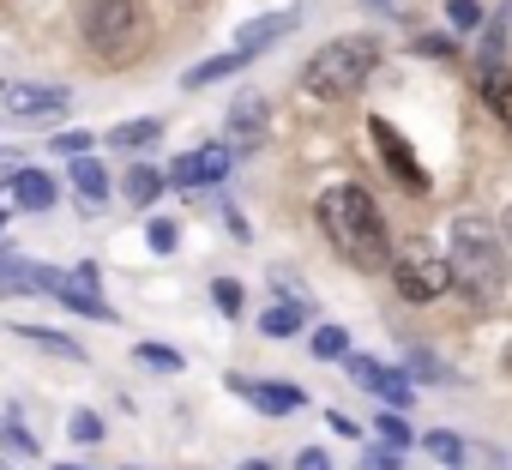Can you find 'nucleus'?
Here are the masks:
<instances>
[{
    "mask_svg": "<svg viewBox=\"0 0 512 470\" xmlns=\"http://www.w3.org/2000/svg\"><path fill=\"white\" fill-rule=\"evenodd\" d=\"M320 229H326V242H332L350 266H362V272L392 266L386 217H380V205H374L362 187H326V193H320Z\"/></svg>",
    "mask_w": 512,
    "mask_h": 470,
    "instance_id": "obj_1",
    "label": "nucleus"
},
{
    "mask_svg": "<svg viewBox=\"0 0 512 470\" xmlns=\"http://www.w3.org/2000/svg\"><path fill=\"white\" fill-rule=\"evenodd\" d=\"M374 67H380V43L374 37H338V43H320L308 55L302 85H308V97L338 103V97H356L374 79Z\"/></svg>",
    "mask_w": 512,
    "mask_h": 470,
    "instance_id": "obj_2",
    "label": "nucleus"
},
{
    "mask_svg": "<svg viewBox=\"0 0 512 470\" xmlns=\"http://www.w3.org/2000/svg\"><path fill=\"white\" fill-rule=\"evenodd\" d=\"M446 254H452L458 284H464L476 302H482V296H500V284H506V248H500V235H494L482 217H452Z\"/></svg>",
    "mask_w": 512,
    "mask_h": 470,
    "instance_id": "obj_3",
    "label": "nucleus"
},
{
    "mask_svg": "<svg viewBox=\"0 0 512 470\" xmlns=\"http://www.w3.org/2000/svg\"><path fill=\"white\" fill-rule=\"evenodd\" d=\"M79 31H85V49L97 55V61H109V67H127L139 49H145V7L139 0H85V19H79Z\"/></svg>",
    "mask_w": 512,
    "mask_h": 470,
    "instance_id": "obj_4",
    "label": "nucleus"
},
{
    "mask_svg": "<svg viewBox=\"0 0 512 470\" xmlns=\"http://www.w3.org/2000/svg\"><path fill=\"white\" fill-rule=\"evenodd\" d=\"M392 284H398L404 302H434L458 284V272H452V254H440L428 242H410V248L392 254Z\"/></svg>",
    "mask_w": 512,
    "mask_h": 470,
    "instance_id": "obj_5",
    "label": "nucleus"
},
{
    "mask_svg": "<svg viewBox=\"0 0 512 470\" xmlns=\"http://www.w3.org/2000/svg\"><path fill=\"white\" fill-rule=\"evenodd\" d=\"M368 133H374V145H380V163L392 169V181H398V187H410V193H422V187H428V169H422V157L410 151V139H404V133H398L386 115H374V121H368Z\"/></svg>",
    "mask_w": 512,
    "mask_h": 470,
    "instance_id": "obj_6",
    "label": "nucleus"
},
{
    "mask_svg": "<svg viewBox=\"0 0 512 470\" xmlns=\"http://www.w3.org/2000/svg\"><path fill=\"white\" fill-rule=\"evenodd\" d=\"M49 296L61 302V308H73V314H85V320H115V308L97 296V266H79V272H55V284H49Z\"/></svg>",
    "mask_w": 512,
    "mask_h": 470,
    "instance_id": "obj_7",
    "label": "nucleus"
},
{
    "mask_svg": "<svg viewBox=\"0 0 512 470\" xmlns=\"http://www.w3.org/2000/svg\"><path fill=\"white\" fill-rule=\"evenodd\" d=\"M229 145H199V151H181L175 157V169H169V181L175 187H211V181H223L229 175Z\"/></svg>",
    "mask_w": 512,
    "mask_h": 470,
    "instance_id": "obj_8",
    "label": "nucleus"
},
{
    "mask_svg": "<svg viewBox=\"0 0 512 470\" xmlns=\"http://www.w3.org/2000/svg\"><path fill=\"white\" fill-rule=\"evenodd\" d=\"M344 368H350V380H356L362 392H380L392 410H404V404H410V380H404L398 368H380L374 356H344Z\"/></svg>",
    "mask_w": 512,
    "mask_h": 470,
    "instance_id": "obj_9",
    "label": "nucleus"
},
{
    "mask_svg": "<svg viewBox=\"0 0 512 470\" xmlns=\"http://www.w3.org/2000/svg\"><path fill=\"white\" fill-rule=\"evenodd\" d=\"M229 392H241L253 410H266V416H290V410H302L308 398H302V386H272V380H229Z\"/></svg>",
    "mask_w": 512,
    "mask_h": 470,
    "instance_id": "obj_10",
    "label": "nucleus"
},
{
    "mask_svg": "<svg viewBox=\"0 0 512 470\" xmlns=\"http://www.w3.org/2000/svg\"><path fill=\"white\" fill-rule=\"evenodd\" d=\"M61 109H67V91H37V85L7 91V115L13 121H37V115H61Z\"/></svg>",
    "mask_w": 512,
    "mask_h": 470,
    "instance_id": "obj_11",
    "label": "nucleus"
},
{
    "mask_svg": "<svg viewBox=\"0 0 512 470\" xmlns=\"http://www.w3.org/2000/svg\"><path fill=\"white\" fill-rule=\"evenodd\" d=\"M290 25H296V13H266V19H247V25H241V37H235V49H241V55H260V49H272Z\"/></svg>",
    "mask_w": 512,
    "mask_h": 470,
    "instance_id": "obj_12",
    "label": "nucleus"
},
{
    "mask_svg": "<svg viewBox=\"0 0 512 470\" xmlns=\"http://www.w3.org/2000/svg\"><path fill=\"white\" fill-rule=\"evenodd\" d=\"M55 284V266H0V296H43Z\"/></svg>",
    "mask_w": 512,
    "mask_h": 470,
    "instance_id": "obj_13",
    "label": "nucleus"
},
{
    "mask_svg": "<svg viewBox=\"0 0 512 470\" xmlns=\"http://www.w3.org/2000/svg\"><path fill=\"white\" fill-rule=\"evenodd\" d=\"M482 103L500 127H512V67H482Z\"/></svg>",
    "mask_w": 512,
    "mask_h": 470,
    "instance_id": "obj_14",
    "label": "nucleus"
},
{
    "mask_svg": "<svg viewBox=\"0 0 512 470\" xmlns=\"http://www.w3.org/2000/svg\"><path fill=\"white\" fill-rule=\"evenodd\" d=\"M229 127H235V139H260L266 133V97L260 91H247V97H235V109H229Z\"/></svg>",
    "mask_w": 512,
    "mask_h": 470,
    "instance_id": "obj_15",
    "label": "nucleus"
},
{
    "mask_svg": "<svg viewBox=\"0 0 512 470\" xmlns=\"http://www.w3.org/2000/svg\"><path fill=\"white\" fill-rule=\"evenodd\" d=\"M247 61H253V55H241V49H229V55H217V61H199V67H193V73H187L181 85H187V91H205V85H217V79H229V73H241Z\"/></svg>",
    "mask_w": 512,
    "mask_h": 470,
    "instance_id": "obj_16",
    "label": "nucleus"
},
{
    "mask_svg": "<svg viewBox=\"0 0 512 470\" xmlns=\"http://www.w3.org/2000/svg\"><path fill=\"white\" fill-rule=\"evenodd\" d=\"M13 193H19L25 211H49V205H55V181L37 175V169H19V175H13Z\"/></svg>",
    "mask_w": 512,
    "mask_h": 470,
    "instance_id": "obj_17",
    "label": "nucleus"
},
{
    "mask_svg": "<svg viewBox=\"0 0 512 470\" xmlns=\"http://www.w3.org/2000/svg\"><path fill=\"white\" fill-rule=\"evenodd\" d=\"M73 187H79V199L103 205V199H109V169L91 163V157H79V163H73Z\"/></svg>",
    "mask_w": 512,
    "mask_h": 470,
    "instance_id": "obj_18",
    "label": "nucleus"
},
{
    "mask_svg": "<svg viewBox=\"0 0 512 470\" xmlns=\"http://www.w3.org/2000/svg\"><path fill=\"white\" fill-rule=\"evenodd\" d=\"M163 181H169V169L139 163V169H127V199H133V205H151V199L163 193Z\"/></svg>",
    "mask_w": 512,
    "mask_h": 470,
    "instance_id": "obj_19",
    "label": "nucleus"
},
{
    "mask_svg": "<svg viewBox=\"0 0 512 470\" xmlns=\"http://www.w3.org/2000/svg\"><path fill=\"white\" fill-rule=\"evenodd\" d=\"M260 332H266V338H296V332H302V302H296V308H290V302L266 308V314H260Z\"/></svg>",
    "mask_w": 512,
    "mask_h": 470,
    "instance_id": "obj_20",
    "label": "nucleus"
},
{
    "mask_svg": "<svg viewBox=\"0 0 512 470\" xmlns=\"http://www.w3.org/2000/svg\"><path fill=\"white\" fill-rule=\"evenodd\" d=\"M422 452H428V458H440V464H464V440H458V434H446V428L422 434Z\"/></svg>",
    "mask_w": 512,
    "mask_h": 470,
    "instance_id": "obj_21",
    "label": "nucleus"
},
{
    "mask_svg": "<svg viewBox=\"0 0 512 470\" xmlns=\"http://www.w3.org/2000/svg\"><path fill=\"white\" fill-rule=\"evenodd\" d=\"M157 133H163V127H157V121H127V127H115V133H109V139H115V145H121V151H139V145H151V139H157Z\"/></svg>",
    "mask_w": 512,
    "mask_h": 470,
    "instance_id": "obj_22",
    "label": "nucleus"
},
{
    "mask_svg": "<svg viewBox=\"0 0 512 470\" xmlns=\"http://www.w3.org/2000/svg\"><path fill=\"white\" fill-rule=\"evenodd\" d=\"M314 356H326V362L350 356V338H344V326H320V332H314Z\"/></svg>",
    "mask_w": 512,
    "mask_h": 470,
    "instance_id": "obj_23",
    "label": "nucleus"
},
{
    "mask_svg": "<svg viewBox=\"0 0 512 470\" xmlns=\"http://www.w3.org/2000/svg\"><path fill=\"white\" fill-rule=\"evenodd\" d=\"M133 356H139L145 368H157V374H175V368H181V350H169V344H139Z\"/></svg>",
    "mask_w": 512,
    "mask_h": 470,
    "instance_id": "obj_24",
    "label": "nucleus"
},
{
    "mask_svg": "<svg viewBox=\"0 0 512 470\" xmlns=\"http://www.w3.org/2000/svg\"><path fill=\"white\" fill-rule=\"evenodd\" d=\"M374 428H380V440H386V446H398V452H404V446L416 440V434H410V422H404V416H392V410H386V416H380Z\"/></svg>",
    "mask_w": 512,
    "mask_h": 470,
    "instance_id": "obj_25",
    "label": "nucleus"
},
{
    "mask_svg": "<svg viewBox=\"0 0 512 470\" xmlns=\"http://www.w3.org/2000/svg\"><path fill=\"white\" fill-rule=\"evenodd\" d=\"M446 19H452L458 31H476V25H482V7H476V0H452V7H446Z\"/></svg>",
    "mask_w": 512,
    "mask_h": 470,
    "instance_id": "obj_26",
    "label": "nucleus"
},
{
    "mask_svg": "<svg viewBox=\"0 0 512 470\" xmlns=\"http://www.w3.org/2000/svg\"><path fill=\"white\" fill-rule=\"evenodd\" d=\"M211 302H217L223 314H241V284H229V278H217V284H211Z\"/></svg>",
    "mask_w": 512,
    "mask_h": 470,
    "instance_id": "obj_27",
    "label": "nucleus"
},
{
    "mask_svg": "<svg viewBox=\"0 0 512 470\" xmlns=\"http://www.w3.org/2000/svg\"><path fill=\"white\" fill-rule=\"evenodd\" d=\"M67 434H73V440H85V446H91V440H103V422H97V416H91V410H79V416H73V422H67Z\"/></svg>",
    "mask_w": 512,
    "mask_h": 470,
    "instance_id": "obj_28",
    "label": "nucleus"
},
{
    "mask_svg": "<svg viewBox=\"0 0 512 470\" xmlns=\"http://www.w3.org/2000/svg\"><path fill=\"white\" fill-rule=\"evenodd\" d=\"M19 338H31V344H43V350H61V356H79V344H67V338H55V332H31V326H19Z\"/></svg>",
    "mask_w": 512,
    "mask_h": 470,
    "instance_id": "obj_29",
    "label": "nucleus"
},
{
    "mask_svg": "<svg viewBox=\"0 0 512 470\" xmlns=\"http://www.w3.org/2000/svg\"><path fill=\"white\" fill-rule=\"evenodd\" d=\"M145 235H151V248H157V254H169V248L181 242V229H175V223H151Z\"/></svg>",
    "mask_w": 512,
    "mask_h": 470,
    "instance_id": "obj_30",
    "label": "nucleus"
},
{
    "mask_svg": "<svg viewBox=\"0 0 512 470\" xmlns=\"http://www.w3.org/2000/svg\"><path fill=\"white\" fill-rule=\"evenodd\" d=\"M356 470H398V446H380V452H368Z\"/></svg>",
    "mask_w": 512,
    "mask_h": 470,
    "instance_id": "obj_31",
    "label": "nucleus"
},
{
    "mask_svg": "<svg viewBox=\"0 0 512 470\" xmlns=\"http://www.w3.org/2000/svg\"><path fill=\"white\" fill-rule=\"evenodd\" d=\"M85 145H91L85 133H61V139H55V151H67V157H85Z\"/></svg>",
    "mask_w": 512,
    "mask_h": 470,
    "instance_id": "obj_32",
    "label": "nucleus"
},
{
    "mask_svg": "<svg viewBox=\"0 0 512 470\" xmlns=\"http://www.w3.org/2000/svg\"><path fill=\"white\" fill-rule=\"evenodd\" d=\"M296 470H332V458H326V452H320V446H308V452H302V458H296Z\"/></svg>",
    "mask_w": 512,
    "mask_h": 470,
    "instance_id": "obj_33",
    "label": "nucleus"
},
{
    "mask_svg": "<svg viewBox=\"0 0 512 470\" xmlns=\"http://www.w3.org/2000/svg\"><path fill=\"white\" fill-rule=\"evenodd\" d=\"M13 169H25V151L7 145V151H0V175H13Z\"/></svg>",
    "mask_w": 512,
    "mask_h": 470,
    "instance_id": "obj_34",
    "label": "nucleus"
},
{
    "mask_svg": "<svg viewBox=\"0 0 512 470\" xmlns=\"http://www.w3.org/2000/svg\"><path fill=\"white\" fill-rule=\"evenodd\" d=\"M422 55H452V37H422Z\"/></svg>",
    "mask_w": 512,
    "mask_h": 470,
    "instance_id": "obj_35",
    "label": "nucleus"
},
{
    "mask_svg": "<svg viewBox=\"0 0 512 470\" xmlns=\"http://www.w3.org/2000/svg\"><path fill=\"white\" fill-rule=\"evenodd\" d=\"M241 470H272V464H266V458H247V464H241Z\"/></svg>",
    "mask_w": 512,
    "mask_h": 470,
    "instance_id": "obj_36",
    "label": "nucleus"
},
{
    "mask_svg": "<svg viewBox=\"0 0 512 470\" xmlns=\"http://www.w3.org/2000/svg\"><path fill=\"white\" fill-rule=\"evenodd\" d=\"M500 223H506V242H512V205H506V217H500Z\"/></svg>",
    "mask_w": 512,
    "mask_h": 470,
    "instance_id": "obj_37",
    "label": "nucleus"
},
{
    "mask_svg": "<svg viewBox=\"0 0 512 470\" xmlns=\"http://www.w3.org/2000/svg\"><path fill=\"white\" fill-rule=\"evenodd\" d=\"M61 470H79V464H61Z\"/></svg>",
    "mask_w": 512,
    "mask_h": 470,
    "instance_id": "obj_38",
    "label": "nucleus"
},
{
    "mask_svg": "<svg viewBox=\"0 0 512 470\" xmlns=\"http://www.w3.org/2000/svg\"><path fill=\"white\" fill-rule=\"evenodd\" d=\"M506 368H512V350H506Z\"/></svg>",
    "mask_w": 512,
    "mask_h": 470,
    "instance_id": "obj_39",
    "label": "nucleus"
},
{
    "mask_svg": "<svg viewBox=\"0 0 512 470\" xmlns=\"http://www.w3.org/2000/svg\"><path fill=\"white\" fill-rule=\"evenodd\" d=\"M0 223H7V217H0Z\"/></svg>",
    "mask_w": 512,
    "mask_h": 470,
    "instance_id": "obj_40",
    "label": "nucleus"
},
{
    "mask_svg": "<svg viewBox=\"0 0 512 470\" xmlns=\"http://www.w3.org/2000/svg\"><path fill=\"white\" fill-rule=\"evenodd\" d=\"M0 470H7V464H0Z\"/></svg>",
    "mask_w": 512,
    "mask_h": 470,
    "instance_id": "obj_41",
    "label": "nucleus"
}]
</instances>
